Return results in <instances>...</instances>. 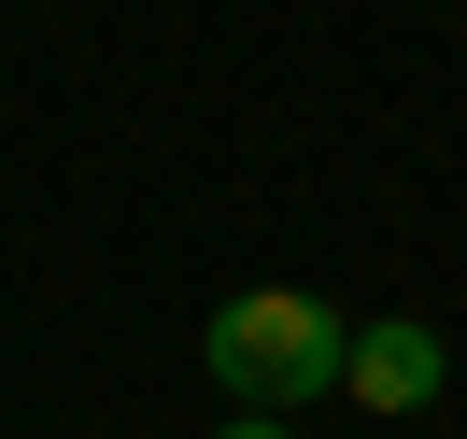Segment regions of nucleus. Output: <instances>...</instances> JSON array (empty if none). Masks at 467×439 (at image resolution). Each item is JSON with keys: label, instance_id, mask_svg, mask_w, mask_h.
<instances>
[{"label": "nucleus", "instance_id": "1", "mask_svg": "<svg viewBox=\"0 0 467 439\" xmlns=\"http://www.w3.org/2000/svg\"><path fill=\"white\" fill-rule=\"evenodd\" d=\"M340 354H354V312L312 298V284H241V298H213V326H199V369L227 382L241 411L340 397Z\"/></svg>", "mask_w": 467, "mask_h": 439}, {"label": "nucleus", "instance_id": "2", "mask_svg": "<svg viewBox=\"0 0 467 439\" xmlns=\"http://www.w3.org/2000/svg\"><path fill=\"white\" fill-rule=\"evenodd\" d=\"M439 382H453V340H439L425 312H368L340 354V397L368 411V425H410V411H439Z\"/></svg>", "mask_w": 467, "mask_h": 439}, {"label": "nucleus", "instance_id": "3", "mask_svg": "<svg viewBox=\"0 0 467 439\" xmlns=\"http://www.w3.org/2000/svg\"><path fill=\"white\" fill-rule=\"evenodd\" d=\"M227 439H297V425H284V411H227Z\"/></svg>", "mask_w": 467, "mask_h": 439}]
</instances>
